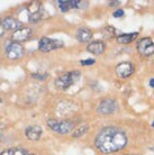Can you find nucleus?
Instances as JSON below:
<instances>
[{"label":"nucleus","instance_id":"1","mask_svg":"<svg viewBox=\"0 0 154 155\" xmlns=\"http://www.w3.org/2000/svg\"><path fill=\"white\" fill-rule=\"evenodd\" d=\"M128 137L123 129L114 126L104 127L97 134L95 145L104 154H112L126 147Z\"/></svg>","mask_w":154,"mask_h":155},{"label":"nucleus","instance_id":"2","mask_svg":"<svg viewBox=\"0 0 154 155\" xmlns=\"http://www.w3.org/2000/svg\"><path fill=\"white\" fill-rule=\"evenodd\" d=\"M81 73L79 71H71L68 73H64L60 75L55 81V85L56 88L60 90H65L70 88L71 85H73L75 82L80 79Z\"/></svg>","mask_w":154,"mask_h":155},{"label":"nucleus","instance_id":"3","mask_svg":"<svg viewBox=\"0 0 154 155\" xmlns=\"http://www.w3.org/2000/svg\"><path fill=\"white\" fill-rule=\"evenodd\" d=\"M47 126L58 134H68V133L74 130V123L69 119L64 120H56V119H49L47 120Z\"/></svg>","mask_w":154,"mask_h":155},{"label":"nucleus","instance_id":"4","mask_svg":"<svg viewBox=\"0 0 154 155\" xmlns=\"http://www.w3.org/2000/svg\"><path fill=\"white\" fill-rule=\"evenodd\" d=\"M64 46V43L60 41V39H53L50 37H43L39 41L38 44V50L43 53H49L52 51L59 50L61 47Z\"/></svg>","mask_w":154,"mask_h":155},{"label":"nucleus","instance_id":"5","mask_svg":"<svg viewBox=\"0 0 154 155\" xmlns=\"http://www.w3.org/2000/svg\"><path fill=\"white\" fill-rule=\"evenodd\" d=\"M118 110V104L115 99L112 98H106L100 101V104L97 108V111L104 115V116H108V115H112Z\"/></svg>","mask_w":154,"mask_h":155},{"label":"nucleus","instance_id":"6","mask_svg":"<svg viewBox=\"0 0 154 155\" xmlns=\"http://www.w3.org/2000/svg\"><path fill=\"white\" fill-rule=\"evenodd\" d=\"M137 52L143 58H152L154 55V42L150 37H144L137 43Z\"/></svg>","mask_w":154,"mask_h":155},{"label":"nucleus","instance_id":"7","mask_svg":"<svg viewBox=\"0 0 154 155\" xmlns=\"http://www.w3.org/2000/svg\"><path fill=\"white\" fill-rule=\"evenodd\" d=\"M25 55V47L20 43L12 42L6 48V56L9 60H19Z\"/></svg>","mask_w":154,"mask_h":155},{"label":"nucleus","instance_id":"8","mask_svg":"<svg viewBox=\"0 0 154 155\" xmlns=\"http://www.w3.org/2000/svg\"><path fill=\"white\" fill-rule=\"evenodd\" d=\"M135 66L133 63L131 62H122L119 64H117L115 69V72L117 74V77L120 79H127L134 73Z\"/></svg>","mask_w":154,"mask_h":155},{"label":"nucleus","instance_id":"9","mask_svg":"<svg viewBox=\"0 0 154 155\" xmlns=\"http://www.w3.org/2000/svg\"><path fill=\"white\" fill-rule=\"evenodd\" d=\"M32 35H33V31L32 28L29 27H22L19 29H17L16 31H14L12 35V42L16 43H22V42H26L31 38Z\"/></svg>","mask_w":154,"mask_h":155},{"label":"nucleus","instance_id":"10","mask_svg":"<svg viewBox=\"0 0 154 155\" xmlns=\"http://www.w3.org/2000/svg\"><path fill=\"white\" fill-rule=\"evenodd\" d=\"M28 14V18L32 23H37L42 19V8L38 2H32L28 8H27Z\"/></svg>","mask_w":154,"mask_h":155},{"label":"nucleus","instance_id":"11","mask_svg":"<svg viewBox=\"0 0 154 155\" xmlns=\"http://www.w3.org/2000/svg\"><path fill=\"white\" fill-rule=\"evenodd\" d=\"M42 127H39L37 125H33V126H28L25 129V136L28 140L37 142L42 136Z\"/></svg>","mask_w":154,"mask_h":155},{"label":"nucleus","instance_id":"12","mask_svg":"<svg viewBox=\"0 0 154 155\" xmlns=\"http://www.w3.org/2000/svg\"><path fill=\"white\" fill-rule=\"evenodd\" d=\"M2 26L6 31H16L17 29L23 27V23L20 21L19 19H17L15 17H6L4 20H2Z\"/></svg>","mask_w":154,"mask_h":155},{"label":"nucleus","instance_id":"13","mask_svg":"<svg viewBox=\"0 0 154 155\" xmlns=\"http://www.w3.org/2000/svg\"><path fill=\"white\" fill-rule=\"evenodd\" d=\"M106 50V44L102 41H93L87 46V51L93 55L102 54Z\"/></svg>","mask_w":154,"mask_h":155},{"label":"nucleus","instance_id":"14","mask_svg":"<svg viewBox=\"0 0 154 155\" xmlns=\"http://www.w3.org/2000/svg\"><path fill=\"white\" fill-rule=\"evenodd\" d=\"M92 36H93V33L90 28L82 27V28H79V29H78L75 37H77V39L79 41V42L87 43V42H90V39L92 38Z\"/></svg>","mask_w":154,"mask_h":155},{"label":"nucleus","instance_id":"15","mask_svg":"<svg viewBox=\"0 0 154 155\" xmlns=\"http://www.w3.org/2000/svg\"><path fill=\"white\" fill-rule=\"evenodd\" d=\"M59 4V8H60V10L62 12H66L71 10L72 8H81L82 6V1H79V0H73V1H58Z\"/></svg>","mask_w":154,"mask_h":155},{"label":"nucleus","instance_id":"16","mask_svg":"<svg viewBox=\"0 0 154 155\" xmlns=\"http://www.w3.org/2000/svg\"><path fill=\"white\" fill-rule=\"evenodd\" d=\"M139 37V31L135 33H128V34H122V35L117 36V42L119 44H129V43L134 42L135 39Z\"/></svg>","mask_w":154,"mask_h":155},{"label":"nucleus","instance_id":"17","mask_svg":"<svg viewBox=\"0 0 154 155\" xmlns=\"http://www.w3.org/2000/svg\"><path fill=\"white\" fill-rule=\"evenodd\" d=\"M28 151L24 147H12L0 152V155H27Z\"/></svg>","mask_w":154,"mask_h":155},{"label":"nucleus","instance_id":"18","mask_svg":"<svg viewBox=\"0 0 154 155\" xmlns=\"http://www.w3.org/2000/svg\"><path fill=\"white\" fill-rule=\"evenodd\" d=\"M101 34H102V37L105 39H112L116 36V29L115 27L109 25V26H106V27L102 28Z\"/></svg>","mask_w":154,"mask_h":155},{"label":"nucleus","instance_id":"19","mask_svg":"<svg viewBox=\"0 0 154 155\" xmlns=\"http://www.w3.org/2000/svg\"><path fill=\"white\" fill-rule=\"evenodd\" d=\"M89 130V126L88 125H82L80 127H78L77 129H74L73 133H72V137L73 138H79L81 136L85 135Z\"/></svg>","mask_w":154,"mask_h":155},{"label":"nucleus","instance_id":"20","mask_svg":"<svg viewBox=\"0 0 154 155\" xmlns=\"http://www.w3.org/2000/svg\"><path fill=\"white\" fill-rule=\"evenodd\" d=\"M80 63H81V65H83V66H90V65H92V64H95L96 61L92 60V58H89V60H82Z\"/></svg>","mask_w":154,"mask_h":155},{"label":"nucleus","instance_id":"21","mask_svg":"<svg viewBox=\"0 0 154 155\" xmlns=\"http://www.w3.org/2000/svg\"><path fill=\"white\" fill-rule=\"evenodd\" d=\"M33 78H35V79H41V80H45V79H47V74L35 73V74H33Z\"/></svg>","mask_w":154,"mask_h":155},{"label":"nucleus","instance_id":"22","mask_svg":"<svg viewBox=\"0 0 154 155\" xmlns=\"http://www.w3.org/2000/svg\"><path fill=\"white\" fill-rule=\"evenodd\" d=\"M112 15H114V17H122V16H124V10L123 9H118Z\"/></svg>","mask_w":154,"mask_h":155},{"label":"nucleus","instance_id":"23","mask_svg":"<svg viewBox=\"0 0 154 155\" xmlns=\"http://www.w3.org/2000/svg\"><path fill=\"white\" fill-rule=\"evenodd\" d=\"M5 33H6V29L4 28L2 24H0V38H1V37L5 35Z\"/></svg>","mask_w":154,"mask_h":155},{"label":"nucleus","instance_id":"24","mask_svg":"<svg viewBox=\"0 0 154 155\" xmlns=\"http://www.w3.org/2000/svg\"><path fill=\"white\" fill-rule=\"evenodd\" d=\"M149 151H150L151 155H154V146H153V147H150V150H149Z\"/></svg>","mask_w":154,"mask_h":155},{"label":"nucleus","instance_id":"25","mask_svg":"<svg viewBox=\"0 0 154 155\" xmlns=\"http://www.w3.org/2000/svg\"><path fill=\"white\" fill-rule=\"evenodd\" d=\"M150 85L152 88H154V79H151L150 80Z\"/></svg>","mask_w":154,"mask_h":155},{"label":"nucleus","instance_id":"26","mask_svg":"<svg viewBox=\"0 0 154 155\" xmlns=\"http://www.w3.org/2000/svg\"><path fill=\"white\" fill-rule=\"evenodd\" d=\"M2 140V134H1V133H0V140Z\"/></svg>","mask_w":154,"mask_h":155},{"label":"nucleus","instance_id":"27","mask_svg":"<svg viewBox=\"0 0 154 155\" xmlns=\"http://www.w3.org/2000/svg\"><path fill=\"white\" fill-rule=\"evenodd\" d=\"M152 127L154 128V120H153V123H152Z\"/></svg>","mask_w":154,"mask_h":155},{"label":"nucleus","instance_id":"28","mask_svg":"<svg viewBox=\"0 0 154 155\" xmlns=\"http://www.w3.org/2000/svg\"><path fill=\"white\" fill-rule=\"evenodd\" d=\"M27 155H36V154H29V153H28V154H27Z\"/></svg>","mask_w":154,"mask_h":155},{"label":"nucleus","instance_id":"29","mask_svg":"<svg viewBox=\"0 0 154 155\" xmlns=\"http://www.w3.org/2000/svg\"><path fill=\"white\" fill-rule=\"evenodd\" d=\"M1 102H2V100H1V99H0V104H1Z\"/></svg>","mask_w":154,"mask_h":155}]
</instances>
